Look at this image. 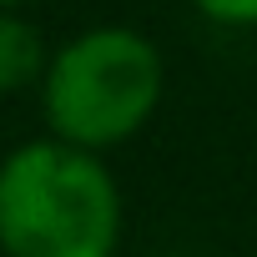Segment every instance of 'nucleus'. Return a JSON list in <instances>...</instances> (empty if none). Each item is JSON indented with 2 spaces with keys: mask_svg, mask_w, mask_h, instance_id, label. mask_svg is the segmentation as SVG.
Wrapping results in <instances>:
<instances>
[{
  "mask_svg": "<svg viewBox=\"0 0 257 257\" xmlns=\"http://www.w3.org/2000/svg\"><path fill=\"white\" fill-rule=\"evenodd\" d=\"M46 51H41V36L11 16V11H0V96H11L21 86H31L36 76H46Z\"/></svg>",
  "mask_w": 257,
  "mask_h": 257,
  "instance_id": "obj_3",
  "label": "nucleus"
},
{
  "mask_svg": "<svg viewBox=\"0 0 257 257\" xmlns=\"http://www.w3.org/2000/svg\"><path fill=\"white\" fill-rule=\"evenodd\" d=\"M252 257H257V252H252Z\"/></svg>",
  "mask_w": 257,
  "mask_h": 257,
  "instance_id": "obj_6",
  "label": "nucleus"
},
{
  "mask_svg": "<svg viewBox=\"0 0 257 257\" xmlns=\"http://www.w3.org/2000/svg\"><path fill=\"white\" fill-rule=\"evenodd\" d=\"M16 6H21V0H0V11H16Z\"/></svg>",
  "mask_w": 257,
  "mask_h": 257,
  "instance_id": "obj_5",
  "label": "nucleus"
},
{
  "mask_svg": "<svg viewBox=\"0 0 257 257\" xmlns=\"http://www.w3.org/2000/svg\"><path fill=\"white\" fill-rule=\"evenodd\" d=\"M41 101L51 137L86 152L121 147L162 101V51L132 26H96L51 56Z\"/></svg>",
  "mask_w": 257,
  "mask_h": 257,
  "instance_id": "obj_2",
  "label": "nucleus"
},
{
  "mask_svg": "<svg viewBox=\"0 0 257 257\" xmlns=\"http://www.w3.org/2000/svg\"><path fill=\"white\" fill-rule=\"evenodd\" d=\"M217 26H257V0H192Z\"/></svg>",
  "mask_w": 257,
  "mask_h": 257,
  "instance_id": "obj_4",
  "label": "nucleus"
},
{
  "mask_svg": "<svg viewBox=\"0 0 257 257\" xmlns=\"http://www.w3.org/2000/svg\"><path fill=\"white\" fill-rule=\"evenodd\" d=\"M121 187L101 152L41 137L0 162V257H116Z\"/></svg>",
  "mask_w": 257,
  "mask_h": 257,
  "instance_id": "obj_1",
  "label": "nucleus"
}]
</instances>
